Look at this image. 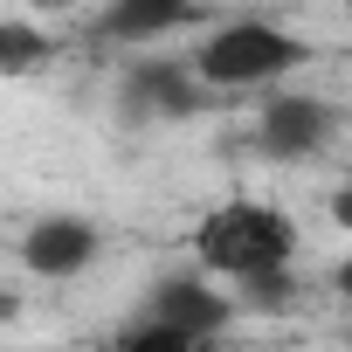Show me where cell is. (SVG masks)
I'll return each mask as SVG.
<instances>
[{"label": "cell", "instance_id": "6da1fadb", "mask_svg": "<svg viewBox=\"0 0 352 352\" xmlns=\"http://www.w3.org/2000/svg\"><path fill=\"white\" fill-rule=\"evenodd\" d=\"M187 63H194V76L208 90H249V83H276V76L304 69L311 63V42H297L276 21H221Z\"/></svg>", "mask_w": 352, "mask_h": 352}, {"label": "cell", "instance_id": "7a4b0ae2", "mask_svg": "<svg viewBox=\"0 0 352 352\" xmlns=\"http://www.w3.org/2000/svg\"><path fill=\"white\" fill-rule=\"evenodd\" d=\"M194 249L208 270L221 276H256V270H290L297 256V221L283 208H263V201H228L214 208L201 228H194Z\"/></svg>", "mask_w": 352, "mask_h": 352}, {"label": "cell", "instance_id": "3957f363", "mask_svg": "<svg viewBox=\"0 0 352 352\" xmlns=\"http://www.w3.org/2000/svg\"><path fill=\"white\" fill-rule=\"evenodd\" d=\"M118 111H124V124H152V118L159 124H180V118H201L208 111V83L180 56H138L118 76Z\"/></svg>", "mask_w": 352, "mask_h": 352}, {"label": "cell", "instance_id": "277c9868", "mask_svg": "<svg viewBox=\"0 0 352 352\" xmlns=\"http://www.w3.org/2000/svg\"><path fill=\"white\" fill-rule=\"evenodd\" d=\"M138 318L159 324V331H180L187 345H208L214 331L235 324V304H228L208 276H166V283H152V297H145Z\"/></svg>", "mask_w": 352, "mask_h": 352}, {"label": "cell", "instance_id": "5b68a950", "mask_svg": "<svg viewBox=\"0 0 352 352\" xmlns=\"http://www.w3.org/2000/svg\"><path fill=\"white\" fill-rule=\"evenodd\" d=\"M256 145L270 159H311L331 145V104L318 97H270L256 118Z\"/></svg>", "mask_w": 352, "mask_h": 352}, {"label": "cell", "instance_id": "8992f818", "mask_svg": "<svg viewBox=\"0 0 352 352\" xmlns=\"http://www.w3.org/2000/svg\"><path fill=\"white\" fill-rule=\"evenodd\" d=\"M97 256V228L83 214H42L28 235H21V263L35 276H76L83 263Z\"/></svg>", "mask_w": 352, "mask_h": 352}, {"label": "cell", "instance_id": "52a82bcc", "mask_svg": "<svg viewBox=\"0 0 352 352\" xmlns=\"http://www.w3.org/2000/svg\"><path fill=\"white\" fill-rule=\"evenodd\" d=\"M201 21V8H187V0H118V8H104L97 14V35L104 42H159V35H173V28H194Z\"/></svg>", "mask_w": 352, "mask_h": 352}, {"label": "cell", "instance_id": "ba28073f", "mask_svg": "<svg viewBox=\"0 0 352 352\" xmlns=\"http://www.w3.org/2000/svg\"><path fill=\"white\" fill-rule=\"evenodd\" d=\"M56 56V42L35 28V21H0V76H28Z\"/></svg>", "mask_w": 352, "mask_h": 352}, {"label": "cell", "instance_id": "9c48e42d", "mask_svg": "<svg viewBox=\"0 0 352 352\" xmlns=\"http://www.w3.org/2000/svg\"><path fill=\"white\" fill-rule=\"evenodd\" d=\"M290 297H297L290 270H256V276H235L228 304H242V311H290Z\"/></svg>", "mask_w": 352, "mask_h": 352}, {"label": "cell", "instance_id": "30bf717a", "mask_svg": "<svg viewBox=\"0 0 352 352\" xmlns=\"http://www.w3.org/2000/svg\"><path fill=\"white\" fill-rule=\"evenodd\" d=\"M111 352H201V345H187L180 331H159V324L131 318V324L118 331V345H111Z\"/></svg>", "mask_w": 352, "mask_h": 352}, {"label": "cell", "instance_id": "8fae6325", "mask_svg": "<svg viewBox=\"0 0 352 352\" xmlns=\"http://www.w3.org/2000/svg\"><path fill=\"white\" fill-rule=\"evenodd\" d=\"M331 221H338V228H345V235H352V180H345V187H338V194H331Z\"/></svg>", "mask_w": 352, "mask_h": 352}, {"label": "cell", "instance_id": "7c38bea8", "mask_svg": "<svg viewBox=\"0 0 352 352\" xmlns=\"http://www.w3.org/2000/svg\"><path fill=\"white\" fill-rule=\"evenodd\" d=\"M14 318H21V297H14V290H0V324H14Z\"/></svg>", "mask_w": 352, "mask_h": 352}, {"label": "cell", "instance_id": "4fadbf2b", "mask_svg": "<svg viewBox=\"0 0 352 352\" xmlns=\"http://www.w3.org/2000/svg\"><path fill=\"white\" fill-rule=\"evenodd\" d=\"M331 283H338V297H352V256H345V263L331 270Z\"/></svg>", "mask_w": 352, "mask_h": 352}, {"label": "cell", "instance_id": "5bb4252c", "mask_svg": "<svg viewBox=\"0 0 352 352\" xmlns=\"http://www.w3.org/2000/svg\"><path fill=\"white\" fill-rule=\"evenodd\" d=\"M345 345H352V331H345Z\"/></svg>", "mask_w": 352, "mask_h": 352}]
</instances>
